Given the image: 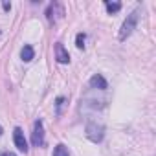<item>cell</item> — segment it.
Here are the masks:
<instances>
[{
  "instance_id": "6da1fadb",
  "label": "cell",
  "mask_w": 156,
  "mask_h": 156,
  "mask_svg": "<svg viewBox=\"0 0 156 156\" xmlns=\"http://www.w3.org/2000/svg\"><path fill=\"white\" fill-rule=\"evenodd\" d=\"M138 19H140V9H134L132 13H129V15H127L125 22L121 24L119 35H118V39H119V41H127V39L132 35V31H134V30H136V26H138Z\"/></svg>"
},
{
  "instance_id": "7a4b0ae2",
  "label": "cell",
  "mask_w": 156,
  "mask_h": 156,
  "mask_svg": "<svg viewBox=\"0 0 156 156\" xmlns=\"http://www.w3.org/2000/svg\"><path fill=\"white\" fill-rule=\"evenodd\" d=\"M85 134L92 143H101L105 138V127L98 121H88L85 127Z\"/></svg>"
},
{
  "instance_id": "3957f363",
  "label": "cell",
  "mask_w": 156,
  "mask_h": 156,
  "mask_svg": "<svg viewBox=\"0 0 156 156\" xmlns=\"http://www.w3.org/2000/svg\"><path fill=\"white\" fill-rule=\"evenodd\" d=\"M31 143H33V147H44V143H46V140H44V123H42V119H37V121L33 123Z\"/></svg>"
},
{
  "instance_id": "277c9868",
  "label": "cell",
  "mask_w": 156,
  "mask_h": 156,
  "mask_svg": "<svg viewBox=\"0 0 156 156\" xmlns=\"http://www.w3.org/2000/svg\"><path fill=\"white\" fill-rule=\"evenodd\" d=\"M13 141H15V147L20 152H28V141H26L24 132H22L20 127H15V130H13Z\"/></svg>"
},
{
  "instance_id": "5b68a950",
  "label": "cell",
  "mask_w": 156,
  "mask_h": 156,
  "mask_svg": "<svg viewBox=\"0 0 156 156\" xmlns=\"http://www.w3.org/2000/svg\"><path fill=\"white\" fill-rule=\"evenodd\" d=\"M55 59L61 64H68L70 62V53H68V50L64 48L62 42H55Z\"/></svg>"
},
{
  "instance_id": "8992f818",
  "label": "cell",
  "mask_w": 156,
  "mask_h": 156,
  "mask_svg": "<svg viewBox=\"0 0 156 156\" xmlns=\"http://www.w3.org/2000/svg\"><path fill=\"white\" fill-rule=\"evenodd\" d=\"M90 87L92 88H96V90H107L108 88V83H107V79L101 75V73H94L92 77H90Z\"/></svg>"
},
{
  "instance_id": "52a82bcc",
  "label": "cell",
  "mask_w": 156,
  "mask_h": 156,
  "mask_svg": "<svg viewBox=\"0 0 156 156\" xmlns=\"http://www.w3.org/2000/svg\"><path fill=\"white\" fill-rule=\"evenodd\" d=\"M55 11H59V15H62V8H61V4H57V2L50 4V6H48V9H46V17H48V20H50V22H55V20H57Z\"/></svg>"
},
{
  "instance_id": "ba28073f",
  "label": "cell",
  "mask_w": 156,
  "mask_h": 156,
  "mask_svg": "<svg viewBox=\"0 0 156 156\" xmlns=\"http://www.w3.org/2000/svg\"><path fill=\"white\" fill-rule=\"evenodd\" d=\"M20 57H22L24 62H30V61L35 57V50H33V46L24 44V48H22V51H20Z\"/></svg>"
},
{
  "instance_id": "9c48e42d",
  "label": "cell",
  "mask_w": 156,
  "mask_h": 156,
  "mask_svg": "<svg viewBox=\"0 0 156 156\" xmlns=\"http://www.w3.org/2000/svg\"><path fill=\"white\" fill-rule=\"evenodd\" d=\"M53 156H70V152H68V149H66V145H62V143H59L55 149H53Z\"/></svg>"
},
{
  "instance_id": "30bf717a",
  "label": "cell",
  "mask_w": 156,
  "mask_h": 156,
  "mask_svg": "<svg viewBox=\"0 0 156 156\" xmlns=\"http://www.w3.org/2000/svg\"><path fill=\"white\" fill-rule=\"evenodd\" d=\"M105 6H107V11L112 15V13H118L119 9H121V4L119 2H105Z\"/></svg>"
},
{
  "instance_id": "8fae6325",
  "label": "cell",
  "mask_w": 156,
  "mask_h": 156,
  "mask_svg": "<svg viewBox=\"0 0 156 156\" xmlns=\"http://www.w3.org/2000/svg\"><path fill=\"white\" fill-rule=\"evenodd\" d=\"M85 41H87V35L85 33H77L75 35V46L79 50H85Z\"/></svg>"
},
{
  "instance_id": "7c38bea8",
  "label": "cell",
  "mask_w": 156,
  "mask_h": 156,
  "mask_svg": "<svg viewBox=\"0 0 156 156\" xmlns=\"http://www.w3.org/2000/svg\"><path fill=\"white\" fill-rule=\"evenodd\" d=\"M64 101H66L64 98H57V103H55V105H57V116H61V110H62V105H64Z\"/></svg>"
},
{
  "instance_id": "4fadbf2b",
  "label": "cell",
  "mask_w": 156,
  "mask_h": 156,
  "mask_svg": "<svg viewBox=\"0 0 156 156\" xmlns=\"http://www.w3.org/2000/svg\"><path fill=\"white\" fill-rule=\"evenodd\" d=\"M0 156H17V154H15V152H9V151H6V152H2Z\"/></svg>"
},
{
  "instance_id": "5bb4252c",
  "label": "cell",
  "mask_w": 156,
  "mask_h": 156,
  "mask_svg": "<svg viewBox=\"0 0 156 156\" xmlns=\"http://www.w3.org/2000/svg\"><path fill=\"white\" fill-rule=\"evenodd\" d=\"M2 6H4V9H6V11H9V9H11V4H9V2H4Z\"/></svg>"
},
{
  "instance_id": "9a60e30c",
  "label": "cell",
  "mask_w": 156,
  "mask_h": 156,
  "mask_svg": "<svg viewBox=\"0 0 156 156\" xmlns=\"http://www.w3.org/2000/svg\"><path fill=\"white\" fill-rule=\"evenodd\" d=\"M2 132H4V129H2V125H0V136H2Z\"/></svg>"
}]
</instances>
